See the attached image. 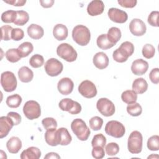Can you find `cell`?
<instances>
[{
	"mask_svg": "<svg viewBox=\"0 0 159 159\" xmlns=\"http://www.w3.org/2000/svg\"><path fill=\"white\" fill-rule=\"evenodd\" d=\"M73 40L81 46L88 45L91 39V33L89 29L83 25H76L72 30Z\"/></svg>",
	"mask_w": 159,
	"mask_h": 159,
	"instance_id": "cell-1",
	"label": "cell"
},
{
	"mask_svg": "<svg viewBox=\"0 0 159 159\" xmlns=\"http://www.w3.org/2000/svg\"><path fill=\"white\" fill-rule=\"evenodd\" d=\"M71 129L77 138L81 141H86L90 135V130L86 122L81 119H75L71 124Z\"/></svg>",
	"mask_w": 159,
	"mask_h": 159,
	"instance_id": "cell-2",
	"label": "cell"
},
{
	"mask_svg": "<svg viewBox=\"0 0 159 159\" xmlns=\"http://www.w3.org/2000/svg\"><path fill=\"white\" fill-rule=\"evenodd\" d=\"M143 137L142 134L137 131H133L129 135L127 141V148L129 151L133 154H138L142 150Z\"/></svg>",
	"mask_w": 159,
	"mask_h": 159,
	"instance_id": "cell-3",
	"label": "cell"
},
{
	"mask_svg": "<svg viewBox=\"0 0 159 159\" xmlns=\"http://www.w3.org/2000/svg\"><path fill=\"white\" fill-rule=\"evenodd\" d=\"M57 53L58 57L68 62H73L77 58V52L75 48L67 43L60 44L57 48Z\"/></svg>",
	"mask_w": 159,
	"mask_h": 159,
	"instance_id": "cell-4",
	"label": "cell"
},
{
	"mask_svg": "<svg viewBox=\"0 0 159 159\" xmlns=\"http://www.w3.org/2000/svg\"><path fill=\"white\" fill-rule=\"evenodd\" d=\"M23 112L25 116L29 120L37 119L41 115L40 104L34 100L28 101L24 105Z\"/></svg>",
	"mask_w": 159,
	"mask_h": 159,
	"instance_id": "cell-5",
	"label": "cell"
},
{
	"mask_svg": "<svg viewBox=\"0 0 159 159\" xmlns=\"http://www.w3.org/2000/svg\"><path fill=\"white\" fill-rule=\"evenodd\" d=\"M1 84L6 92H12L17 88V79L15 75L9 71H4L1 75Z\"/></svg>",
	"mask_w": 159,
	"mask_h": 159,
	"instance_id": "cell-6",
	"label": "cell"
},
{
	"mask_svg": "<svg viewBox=\"0 0 159 159\" xmlns=\"http://www.w3.org/2000/svg\"><path fill=\"white\" fill-rule=\"evenodd\" d=\"M106 133L115 138H120L124 136L125 132L124 125L117 120H110L105 126Z\"/></svg>",
	"mask_w": 159,
	"mask_h": 159,
	"instance_id": "cell-7",
	"label": "cell"
},
{
	"mask_svg": "<svg viewBox=\"0 0 159 159\" xmlns=\"http://www.w3.org/2000/svg\"><path fill=\"white\" fill-rule=\"evenodd\" d=\"M44 69L48 76L53 77L58 76L62 72L63 65L57 58H51L45 62Z\"/></svg>",
	"mask_w": 159,
	"mask_h": 159,
	"instance_id": "cell-8",
	"label": "cell"
},
{
	"mask_svg": "<svg viewBox=\"0 0 159 159\" xmlns=\"http://www.w3.org/2000/svg\"><path fill=\"white\" fill-rule=\"evenodd\" d=\"M98 111L104 116H112L115 112V106L114 103L107 98H100L96 103Z\"/></svg>",
	"mask_w": 159,
	"mask_h": 159,
	"instance_id": "cell-9",
	"label": "cell"
},
{
	"mask_svg": "<svg viewBox=\"0 0 159 159\" xmlns=\"http://www.w3.org/2000/svg\"><path fill=\"white\" fill-rule=\"evenodd\" d=\"M60 109L63 111H68L71 114H78L81 111V106L76 101L70 98L61 99L58 104Z\"/></svg>",
	"mask_w": 159,
	"mask_h": 159,
	"instance_id": "cell-10",
	"label": "cell"
},
{
	"mask_svg": "<svg viewBox=\"0 0 159 159\" xmlns=\"http://www.w3.org/2000/svg\"><path fill=\"white\" fill-rule=\"evenodd\" d=\"M78 91L86 98H93L97 94L95 84L89 80L83 81L78 86Z\"/></svg>",
	"mask_w": 159,
	"mask_h": 159,
	"instance_id": "cell-11",
	"label": "cell"
},
{
	"mask_svg": "<svg viewBox=\"0 0 159 159\" xmlns=\"http://www.w3.org/2000/svg\"><path fill=\"white\" fill-rule=\"evenodd\" d=\"M109 19L114 22L123 24L128 19L127 14L118 8L112 7L110 8L107 12Z\"/></svg>",
	"mask_w": 159,
	"mask_h": 159,
	"instance_id": "cell-12",
	"label": "cell"
},
{
	"mask_svg": "<svg viewBox=\"0 0 159 159\" xmlns=\"http://www.w3.org/2000/svg\"><path fill=\"white\" fill-rule=\"evenodd\" d=\"M129 30L135 36H142L146 32L147 27L145 23L140 19H134L129 24Z\"/></svg>",
	"mask_w": 159,
	"mask_h": 159,
	"instance_id": "cell-13",
	"label": "cell"
},
{
	"mask_svg": "<svg viewBox=\"0 0 159 159\" xmlns=\"http://www.w3.org/2000/svg\"><path fill=\"white\" fill-rule=\"evenodd\" d=\"M148 63L147 61L140 58L134 60L131 65L132 72L137 76L144 75L148 70Z\"/></svg>",
	"mask_w": 159,
	"mask_h": 159,
	"instance_id": "cell-14",
	"label": "cell"
},
{
	"mask_svg": "<svg viewBox=\"0 0 159 159\" xmlns=\"http://www.w3.org/2000/svg\"><path fill=\"white\" fill-rule=\"evenodd\" d=\"M73 81L69 78H63L58 83L57 88L58 91L63 95L70 94L73 89Z\"/></svg>",
	"mask_w": 159,
	"mask_h": 159,
	"instance_id": "cell-15",
	"label": "cell"
},
{
	"mask_svg": "<svg viewBox=\"0 0 159 159\" xmlns=\"http://www.w3.org/2000/svg\"><path fill=\"white\" fill-rule=\"evenodd\" d=\"M104 10V2L100 0H94L91 1L87 7V12L91 16H96L101 14Z\"/></svg>",
	"mask_w": 159,
	"mask_h": 159,
	"instance_id": "cell-16",
	"label": "cell"
},
{
	"mask_svg": "<svg viewBox=\"0 0 159 159\" xmlns=\"http://www.w3.org/2000/svg\"><path fill=\"white\" fill-rule=\"evenodd\" d=\"M14 125L13 122L8 116H1L0 117V138L6 137Z\"/></svg>",
	"mask_w": 159,
	"mask_h": 159,
	"instance_id": "cell-17",
	"label": "cell"
},
{
	"mask_svg": "<svg viewBox=\"0 0 159 159\" xmlns=\"http://www.w3.org/2000/svg\"><path fill=\"white\" fill-rule=\"evenodd\" d=\"M45 140L46 143L52 147L60 145L58 130L56 128H52L46 130L45 133Z\"/></svg>",
	"mask_w": 159,
	"mask_h": 159,
	"instance_id": "cell-18",
	"label": "cell"
},
{
	"mask_svg": "<svg viewBox=\"0 0 159 159\" xmlns=\"http://www.w3.org/2000/svg\"><path fill=\"white\" fill-rule=\"evenodd\" d=\"M93 64L100 70H102L107 67L109 65V58L106 53L102 52L96 53L93 57Z\"/></svg>",
	"mask_w": 159,
	"mask_h": 159,
	"instance_id": "cell-19",
	"label": "cell"
},
{
	"mask_svg": "<svg viewBox=\"0 0 159 159\" xmlns=\"http://www.w3.org/2000/svg\"><path fill=\"white\" fill-rule=\"evenodd\" d=\"M53 35L57 40L59 41L63 40L66 39L68 37V29L65 25L61 24H58L55 25L53 27Z\"/></svg>",
	"mask_w": 159,
	"mask_h": 159,
	"instance_id": "cell-20",
	"label": "cell"
},
{
	"mask_svg": "<svg viewBox=\"0 0 159 159\" xmlns=\"http://www.w3.org/2000/svg\"><path fill=\"white\" fill-rule=\"evenodd\" d=\"M40 157L41 152L35 147H30L23 150L20 156L21 159H39Z\"/></svg>",
	"mask_w": 159,
	"mask_h": 159,
	"instance_id": "cell-21",
	"label": "cell"
},
{
	"mask_svg": "<svg viewBox=\"0 0 159 159\" xmlns=\"http://www.w3.org/2000/svg\"><path fill=\"white\" fill-rule=\"evenodd\" d=\"M7 150L11 153H17L22 148V142L17 137H11L6 143Z\"/></svg>",
	"mask_w": 159,
	"mask_h": 159,
	"instance_id": "cell-22",
	"label": "cell"
},
{
	"mask_svg": "<svg viewBox=\"0 0 159 159\" xmlns=\"http://www.w3.org/2000/svg\"><path fill=\"white\" fill-rule=\"evenodd\" d=\"M27 34L33 39H40L44 35L43 29L39 25L32 24L27 27Z\"/></svg>",
	"mask_w": 159,
	"mask_h": 159,
	"instance_id": "cell-23",
	"label": "cell"
},
{
	"mask_svg": "<svg viewBox=\"0 0 159 159\" xmlns=\"http://www.w3.org/2000/svg\"><path fill=\"white\" fill-rule=\"evenodd\" d=\"M148 89V83L143 78L135 79L132 83V89L137 94H143Z\"/></svg>",
	"mask_w": 159,
	"mask_h": 159,
	"instance_id": "cell-24",
	"label": "cell"
},
{
	"mask_svg": "<svg viewBox=\"0 0 159 159\" xmlns=\"http://www.w3.org/2000/svg\"><path fill=\"white\" fill-rule=\"evenodd\" d=\"M18 76L20 81L23 83H29L34 78L33 71L27 66H22L18 71Z\"/></svg>",
	"mask_w": 159,
	"mask_h": 159,
	"instance_id": "cell-25",
	"label": "cell"
},
{
	"mask_svg": "<svg viewBox=\"0 0 159 159\" xmlns=\"http://www.w3.org/2000/svg\"><path fill=\"white\" fill-rule=\"evenodd\" d=\"M60 145H68L72 140V137L66 128L61 127L58 130Z\"/></svg>",
	"mask_w": 159,
	"mask_h": 159,
	"instance_id": "cell-26",
	"label": "cell"
},
{
	"mask_svg": "<svg viewBox=\"0 0 159 159\" xmlns=\"http://www.w3.org/2000/svg\"><path fill=\"white\" fill-rule=\"evenodd\" d=\"M108 40L113 44L116 45V43L121 38V31L120 30L116 27H111L107 34Z\"/></svg>",
	"mask_w": 159,
	"mask_h": 159,
	"instance_id": "cell-27",
	"label": "cell"
},
{
	"mask_svg": "<svg viewBox=\"0 0 159 159\" xmlns=\"http://www.w3.org/2000/svg\"><path fill=\"white\" fill-rule=\"evenodd\" d=\"M130 56L126 51L120 47L115 50L112 53L113 59L119 63H124L126 61Z\"/></svg>",
	"mask_w": 159,
	"mask_h": 159,
	"instance_id": "cell-28",
	"label": "cell"
},
{
	"mask_svg": "<svg viewBox=\"0 0 159 159\" xmlns=\"http://www.w3.org/2000/svg\"><path fill=\"white\" fill-rule=\"evenodd\" d=\"M18 52L21 58L27 57L34 50V47L32 43L29 42H25L21 43L17 48Z\"/></svg>",
	"mask_w": 159,
	"mask_h": 159,
	"instance_id": "cell-29",
	"label": "cell"
},
{
	"mask_svg": "<svg viewBox=\"0 0 159 159\" xmlns=\"http://www.w3.org/2000/svg\"><path fill=\"white\" fill-rule=\"evenodd\" d=\"M96 43L99 48L102 50H107L112 48L115 45L112 43L107 39V34H101L97 38Z\"/></svg>",
	"mask_w": 159,
	"mask_h": 159,
	"instance_id": "cell-30",
	"label": "cell"
},
{
	"mask_svg": "<svg viewBox=\"0 0 159 159\" xmlns=\"http://www.w3.org/2000/svg\"><path fill=\"white\" fill-rule=\"evenodd\" d=\"M121 99L126 104H132L137 101V94L133 90H126L122 93Z\"/></svg>",
	"mask_w": 159,
	"mask_h": 159,
	"instance_id": "cell-31",
	"label": "cell"
},
{
	"mask_svg": "<svg viewBox=\"0 0 159 159\" xmlns=\"http://www.w3.org/2000/svg\"><path fill=\"white\" fill-rule=\"evenodd\" d=\"M22 98L18 94L9 96L6 99V104L11 108H17L19 107L22 102Z\"/></svg>",
	"mask_w": 159,
	"mask_h": 159,
	"instance_id": "cell-32",
	"label": "cell"
},
{
	"mask_svg": "<svg viewBox=\"0 0 159 159\" xmlns=\"http://www.w3.org/2000/svg\"><path fill=\"white\" fill-rule=\"evenodd\" d=\"M17 17L14 24L17 25L22 26L25 25L29 20V14L25 11H17Z\"/></svg>",
	"mask_w": 159,
	"mask_h": 159,
	"instance_id": "cell-33",
	"label": "cell"
},
{
	"mask_svg": "<svg viewBox=\"0 0 159 159\" xmlns=\"http://www.w3.org/2000/svg\"><path fill=\"white\" fill-rule=\"evenodd\" d=\"M127 111L129 115L134 117H137L142 114V108L140 104L135 102L128 104L127 106Z\"/></svg>",
	"mask_w": 159,
	"mask_h": 159,
	"instance_id": "cell-34",
	"label": "cell"
},
{
	"mask_svg": "<svg viewBox=\"0 0 159 159\" xmlns=\"http://www.w3.org/2000/svg\"><path fill=\"white\" fill-rule=\"evenodd\" d=\"M5 55L6 59L11 63L17 62L21 59L17 48H11L7 50Z\"/></svg>",
	"mask_w": 159,
	"mask_h": 159,
	"instance_id": "cell-35",
	"label": "cell"
},
{
	"mask_svg": "<svg viewBox=\"0 0 159 159\" xmlns=\"http://www.w3.org/2000/svg\"><path fill=\"white\" fill-rule=\"evenodd\" d=\"M17 17V12L13 10H7L2 12L1 20L4 23H14Z\"/></svg>",
	"mask_w": 159,
	"mask_h": 159,
	"instance_id": "cell-36",
	"label": "cell"
},
{
	"mask_svg": "<svg viewBox=\"0 0 159 159\" xmlns=\"http://www.w3.org/2000/svg\"><path fill=\"white\" fill-rule=\"evenodd\" d=\"M29 64L34 68L41 67L44 64V58L41 55H34L29 60Z\"/></svg>",
	"mask_w": 159,
	"mask_h": 159,
	"instance_id": "cell-37",
	"label": "cell"
},
{
	"mask_svg": "<svg viewBox=\"0 0 159 159\" xmlns=\"http://www.w3.org/2000/svg\"><path fill=\"white\" fill-rule=\"evenodd\" d=\"M106 144V138L102 134H98L95 135L91 141L93 147L99 146L104 148Z\"/></svg>",
	"mask_w": 159,
	"mask_h": 159,
	"instance_id": "cell-38",
	"label": "cell"
},
{
	"mask_svg": "<svg viewBox=\"0 0 159 159\" xmlns=\"http://www.w3.org/2000/svg\"><path fill=\"white\" fill-rule=\"evenodd\" d=\"M147 148L152 151H157L159 149V136L157 135L150 137L147 141Z\"/></svg>",
	"mask_w": 159,
	"mask_h": 159,
	"instance_id": "cell-39",
	"label": "cell"
},
{
	"mask_svg": "<svg viewBox=\"0 0 159 159\" xmlns=\"http://www.w3.org/2000/svg\"><path fill=\"white\" fill-rule=\"evenodd\" d=\"M89 127L93 130L97 131L101 129L103 124V120L98 116H94L91 118L89 121Z\"/></svg>",
	"mask_w": 159,
	"mask_h": 159,
	"instance_id": "cell-40",
	"label": "cell"
},
{
	"mask_svg": "<svg viewBox=\"0 0 159 159\" xmlns=\"http://www.w3.org/2000/svg\"><path fill=\"white\" fill-rule=\"evenodd\" d=\"M142 52L143 56L145 58L147 59H150L154 57L155 53V49L152 45L150 43H147L144 45V46L143 47Z\"/></svg>",
	"mask_w": 159,
	"mask_h": 159,
	"instance_id": "cell-41",
	"label": "cell"
},
{
	"mask_svg": "<svg viewBox=\"0 0 159 159\" xmlns=\"http://www.w3.org/2000/svg\"><path fill=\"white\" fill-rule=\"evenodd\" d=\"M105 149L107 155L109 156H114L117 155L119 152V146L117 143L111 142L106 145Z\"/></svg>",
	"mask_w": 159,
	"mask_h": 159,
	"instance_id": "cell-42",
	"label": "cell"
},
{
	"mask_svg": "<svg viewBox=\"0 0 159 159\" xmlns=\"http://www.w3.org/2000/svg\"><path fill=\"white\" fill-rule=\"evenodd\" d=\"M12 27L9 25H5L1 27V40H9L11 39V33Z\"/></svg>",
	"mask_w": 159,
	"mask_h": 159,
	"instance_id": "cell-43",
	"label": "cell"
},
{
	"mask_svg": "<svg viewBox=\"0 0 159 159\" xmlns=\"http://www.w3.org/2000/svg\"><path fill=\"white\" fill-rule=\"evenodd\" d=\"M42 124L45 130L57 127V122L53 117H46L42 120Z\"/></svg>",
	"mask_w": 159,
	"mask_h": 159,
	"instance_id": "cell-44",
	"label": "cell"
},
{
	"mask_svg": "<svg viewBox=\"0 0 159 159\" xmlns=\"http://www.w3.org/2000/svg\"><path fill=\"white\" fill-rule=\"evenodd\" d=\"M158 16H159V12L157 11H153L150 12V14L148 15V23L153 27H158Z\"/></svg>",
	"mask_w": 159,
	"mask_h": 159,
	"instance_id": "cell-45",
	"label": "cell"
},
{
	"mask_svg": "<svg viewBox=\"0 0 159 159\" xmlns=\"http://www.w3.org/2000/svg\"><path fill=\"white\" fill-rule=\"evenodd\" d=\"M91 154H92V156L93 158H94L96 159H101L105 155L104 148H102L101 147H99V146L94 147L92 150Z\"/></svg>",
	"mask_w": 159,
	"mask_h": 159,
	"instance_id": "cell-46",
	"label": "cell"
},
{
	"mask_svg": "<svg viewBox=\"0 0 159 159\" xmlns=\"http://www.w3.org/2000/svg\"><path fill=\"white\" fill-rule=\"evenodd\" d=\"M24 37V32L22 29L20 28H14L12 30L11 39L15 41L22 40Z\"/></svg>",
	"mask_w": 159,
	"mask_h": 159,
	"instance_id": "cell-47",
	"label": "cell"
},
{
	"mask_svg": "<svg viewBox=\"0 0 159 159\" xmlns=\"http://www.w3.org/2000/svg\"><path fill=\"white\" fill-rule=\"evenodd\" d=\"M120 47L125 50L129 56H131L134 52V46L133 43L129 41H125L122 43L120 45Z\"/></svg>",
	"mask_w": 159,
	"mask_h": 159,
	"instance_id": "cell-48",
	"label": "cell"
},
{
	"mask_svg": "<svg viewBox=\"0 0 159 159\" xmlns=\"http://www.w3.org/2000/svg\"><path fill=\"white\" fill-rule=\"evenodd\" d=\"M149 78L154 84H158L159 83V69L158 68H153L151 70L149 74Z\"/></svg>",
	"mask_w": 159,
	"mask_h": 159,
	"instance_id": "cell-49",
	"label": "cell"
},
{
	"mask_svg": "<svg viewBox=\"0 0 159 159\" xmlns=\"http://www.w3.org/2000/svg\"><path fill=\"white\" fill-rule=\"evenodd\" d=\"M117 2L123 7L133 8L136 6L137 1L136 0H119Z\"/></svg>",
	"mask_w": 159,
	"mask_h": 159,
	"instance_id": "cell-50",
	"label": "cell"
},
{
	"mask_svg": "<svg viewBox=\"0 0 159 159\" xmlns=\"http://www.w3.org/2000/svg\"><path fill=\"white\" fill-rule=\"evenodd\" d=\"M7 116H8L13 122L14 125H17L21 122V116L17 112H9Z\"/></svg>",
	"mask_w": 159,
	"mask_h": 159,
	"instance_id": "cell-51",
	"label": "cell"
},
{
	"mask_svg": "<svg viewBox=\"0 0 159 159\" xmlns=\"http://www.w3.org/2000/svg\"><path fill=\"white\" fill-rule=\"evenodd\" d=\"M4 2L14 6H23L26 3L25 0H10L4 1Z\"/></svg>",
	"mask_w": 159,
	"mask_h": 159,
	"instance_id": "cell-52",
	"label": "cell"
},
{
	"mask_svg": "<svg viewBox=\"0 0 159 159\" xmlns=\"http://www.w3.org/2000/svg\"><path fill=\"white\" fill-rule=\"evenodd\" d=\"M39 2L41 6L44 8L51 7L54 3L53 0H40Z\"/></svg>",
	"mask_w": 159,
	"mask_h": 159,
	"instance_id": "cell-53",
	"label": "cell"
},
{
	"mask_svg": "<svg viewBox=\"0 0 159 159\" xmlns=\"http://www.w3.org/2000/svg\"><path fill=\"white\" fill-rule=\"evenodd\" d=\"M44 158H60V157L58 155V153L55 152H50L48 153L45 157Z\"/></svg>",
	"mask_w": 159,
	"mask_h": 159,
	"instance_id": "cell-54",
	"label": "cell"
}]
</instances>
